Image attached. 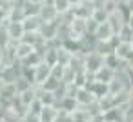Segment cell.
<instances>
[{
	"mask_svg": "<svg viewBox=\"0 0 133 122\" xmlns=\"http://www.w3.org/2000/svg\"><path fill=\"white\" fill-rule=\"evenodd\" d=\"M104 66V57L100 53H97L95 49L84 53V71L88 73H95Z\"/></svg>",
	"mask_w": 133,
	"mask_h": 122,
	"instance_id": "6da1fadb",
	"label": "cell"
},
{
	"mask_svg": "<svg viewBox=\"0 0 133 122\" xmlns=\"http://www.w3.org/2000/svg\"><path fill=\"white\" fill-rule=\"evenodd\" d=\"M69 31H71V38H75V40L84 38L86 37V18L75 17L69 22Z\"/></svg>",
	"mask_w": 133,
	"mask_h": 122,
	"instance_id": "7a4b0ae2",
	"label": "cell"
},
{
	"mask_svg": "<svg viewBox=\"0 0 133 122\" xmlns=\"http://www.w3.org/2000/svg\"><path fill=\"white\" fill-rule=\"evenodd\" d=\"M49 75H51V66H48V64L42 60L40 64H37V66L33 67V84H35V86H40Z\"/></svg>",
	"mask_w": 133,
	"mask_h": 122,
	"instance_id": "3957f363",
	"label": "cell"
},
{
	"mask_svg": "<svg viewBox=\"0 0 133 122\" xmlns=\"http://www.w3.org/2000/svg\"><path fill=\"white\" fill-rule=\"evenodd\" d=\"M113 53H115L120 60H131V58H133V46H131V42L117 40Z\"/></svg>",
	"mask_w": 133,
	"mask_h": 122,
	"instance_id": "277c9868",
	"label": "cell"
},
{
	"mask_svg": "<svg viewBox=\"0 0 133 122\" xmlns=\"http://www.w3.org/2000/svg\"><path fill=\"white\" fill-rule=\"evenodd\" d=\"M6 26H8V33H9L11 42H18L24 37V33H26L24 26H22V20H8Z\"/></svg>",
	"mask_w": 133,
	"mask_h": 122,
	"instance_id": "5b68a950",
	"label": "cell"
},
{
	"mask_svg": "<svg viewBox=\"0 0 133 122\" xmlns=\"http://www.w3.org/2000/svg\"><path fill=\"white\" fill-rule=\"evenodd\" d=\"M117 33H115V29L111 28V24L106 20V22H100L98 26H97V31H95V40H111L113 37H115Z\"/></svg>",
	"mask_w": 133,
	"mask_h": 122,
	"instance_id": "8992f818",
	"label": "cell"
},
{
	"mask_svg": "<svg viewBox=\"0 0 133 122\" xmlns=\"http://www.w3.org/2000/svg\"><path fill=\"white\" fill-rule=\"evenodd\" d=\"M38 17H40L42 22H57L58 13H57V9L53 8V4H46V2H42V4H40Z\"/></svg>",
	"mask_w": 133,
	"mask_h": 122,
	"instance_id": "52a82bcc",
	"label": "cell"
},
{
	"mask_svg": "<svg viewBox=\"0 0 133 122\" xmlns=\"http://www.w3.org/2000/svg\"><path fill=\"white\" fill-rule=\"evenodd\" d=\"M35 51V46H31V44H28V42H24V40H18L17 44H15V58L20 62V60H24L28 55H31Z\"/></svg>",
	"mask_w": 133,
	"mask_h": 122,
	"instance_id": "ba28073f",
	"label": "cell"
},
{
	"mask_svg": "<svg viewBox=\"0 0 133 122\" xmlns=\"http://www.w3.org/2000/svg\"><path fill=\"white\" fill-rule=\"evenodd\" d=\"M75 98H77L78 106H84V107L97 100V98H95V95H93L89 89H86V87H78V89H77V93H75Z\"/></svg>",
	"mask_w": 133,
	"mask_h": 122,
	"instance_id": "9c48e42d",
	"label": "cell"
},
{
	"mask_svg": "<svg viewBox=\"0 0 133 122\" xmlns=\"http://www.w3.org/2000/svg\"><path fill=\"white\" fill-rule=\"evenodd\" d=\"M58 117V107L53 104V106H44L42 111L38 113V118L40 122H55Z\"/></svg>",
	"mask_w": 133,
	"mask_h": 122,
	"instance_id": "30bf717a",
	"label": "cell"
},
{
	"mask_svg": "<svg viewBox=\"0 0 133 122\" xmlns=\"http://www.w3.org/2000/svg\"><path fill=\"white\" fill-rule=\"evenodd\" d=\"M57 107H58L60 111H64V113H71V111H75V109L78 107V102H77L75 97H62V98L57 102Z\"/></svg>",
	"mask_w": 133,
	"mask_h": 122,
	"instance_id": "8fae6325",
	"label": "cell"
},
{
	"mask_svg": "<svg viewBox=\"0 0 133 122\" xmlns=\"http://www.w3.org/2000/svg\"><path fill=\"white\" fill-rule=\"evenodd\" d=\"M22 26H24V31H38L42 26V20L38 15H29L22 18Z\"/></svg>",
	"mask_w": 133,
	"mask_h": 122,
	"instance_id": "7c38bea8",
	"label": "cell"
},
{
	"mask_svg": "<svg viewBox=\"0 0 133 122\" xmlns=\"http://www.w3.org/2000/svg\"><path fill=\"white\" fill-rule=\"evenodd\" d=\"M37 98V95H35V86H31V87H28V89H24V91H20V93H17V100L28 109V106L33 102Z\"/></svg>",
	"mask_w": 133,
	"mask_h": 122,
	"instance_id": "4fadbf2b",
	"label": "cell"
},
{
	"mask_svg": "<svg viewBox=\"0 0 133 122\" xmlns=\"http://www.w3.org/2000/svg\"><path fill=\"white\" fill-rule=\"evenodd\" d=\"M71 57H73V51H69V49L64 48L62 44L57 48V64H60V66H69Z\"/></svg>",
	"mask_w": 133,
	"mask_h": 122,
	"instance_id": "5bb4252c",
	"label": "cell"
},
{
	"mask_svg": "<svg viewBox=\"0 0 133 122\" xmlns=\"http://www.w3.org/2000/svg\"><path fill=\"white\" fill-rule=\"evenodd\" d=\"M113 77H115V71H113V69H109L108 66H102L98 71H95V73H93V78H95L97 82H104V84H108Z\"/></svg>",
	"mask_w": 133,
	"mask_h": 122,
	"instance_id": "9a60e30c",
	"label": "cell"
},
{
	"mask_svg": "<svg viewBox=\"0 0 133 122\" xmlns=\"http://www.w3.org/2000/svg\"><path fill=\"white\" fill-rule=\"evenodd\" d=\"M91 93L95 95L97 100H100V98H104V97L109 95V87H108V84H104V82H97V80H95V84H93V87H91Z\"/></svg>",
	"mask_w": 133,
	"mask_h": 122,
	"instance_id": "2e32d148",
	"label": "cell"
},
{
	"mask_svg": "<svg viewBox=\"0 0 133 122\" xmlns=\"http://www.w3.org/2000/svg\"><path fill=\"white\" fill-rule=\"evenodd\" d=\"M108 17H109V13H108L102 6H95L93 11H91V18H93L95 22H98V24H100V22H106Z\"/></svg>",
	"mask_w": 133,
	"mask_h": 122,
	"instance_id": "e0dca14e",
	"label": "cell"
},
{
	"mask_svg": "<svg viewBox=\"0 0 133 122\" xmlns=\"http://www.w3.org/2000/svg\"><path fill=\"white\" fill-rule=\"evenodd\" d=\"M60 86H62V82H60L58 78L51 77V75H49V77H48L42 84H40V87H42V89H46V91H57Z\"/></svg>",
	"mask_w": 133,
	"mask_h": 122,
	"instance_id": "ac0fdd59",
	"label": "cell"
},
{
	"mask_svg": "<svg viewBox=\"0 0 133 122\" xmlns=\"http://www.w3.org/2000/svg\"><path fill=\"white\" fill-rule=\"evenodd\" d=\"M117 38H118V40H124V42H131V38H133V29H131L128 24H124V26L117 31Z\"/></svg>",
	"mask_w": 133,
	"mask_h": 122,
	"instance_id": "d6986e66",
	"label": "cell"
},
{
	"mask_svg": "<svg viewBox=\"0 0 133 122\" xmlns=\"http://www.w3.org/2000/svg\"><path fill=\"white\" fill-rule=\"evenodd\" d=\"M6 22H8V20H6ZM6 22H4V24H0V49L6 48V46L11 42L9 33H8V26H6Z\"/></svg>",
	"mask_w": 133,
	"mask_h": 122,
	"instance_id": "ffe728a7",
	"label": "cell"
},
{
	"mask_svg": "<svg viewBox=\"0 0 133 122\" xmlns=\"http://www.w3.org/2000/svg\"><path fill=\"white\" fill-rule=\"evenodd\" d=\"M53 8L57 9V13L60 15V13H64V11H68V9H71V4H69V0H53Z\"/></svg>",
	"mask_w": 133,
	"mask_h": 122,
	"instance_id": "44dd1931",
	"label": "cell"
},
{
	"mask_svg": "<svg viewBox=\"0 0 133 122\" xmlns=\"http://www.w3.org/2000/svg\"><path fill=\"white\" fill-rule=\"evenodd\" d=\"M42 107H44V104H42L38 98H35V100L28 106V109H26V111H29V113H33V115H38V113L42 111Z\"/></svg>",
	"mask_w": 133,
	"mask_h": 122,
	"instance_id": "7402d4cb",
	"label": "cell"
},
{
	"mask_svg": "<svg viewBox=\"0 0 133 122\" xmlns=\"http://www.w3.org/2000/svg\"><path fill=\"white\" fill-rule=\"evenodd\" d=\"M97 26H98V22H95L91 17L89 18H86V35H95V31H97Z\"/></svg>",
	"mask_w": 133,
	"mask_h": 122,
	"instance_id": "603a6c76",
	"label": "cell"
},
{
	"mask_svg": "<svg viewBox=\"0 0 133 122\" xmlns=\"http://www.w3.org/2000/svg\"><path fill=\"white\" fill-rule=\"evenodd\" d=\"M126 24H128V26L133 29V13H129V15H128V18H126Z\"/></svg>",
	"mask_w": 133,
	"mask_h": 122,
	"instance_id": "cb8c5ba5",
	"label": "cell"
},
{
	"mask_svg": "<svg viewBox=\"0 0 133 122\" xmlns=\"http://www.w3.org/2000/svg\"><path fill=\"white\" fill-rule=\"evenodd\" d=\"M89 122H102V117H91Z\"/></svg>",
	"mask_w": 133,
	"mask_h": 122,
	"instance_id": "d4e9b609",
	"label": "cell"
},
{
	"mask_svg": "<svg viewBox=\"0 0 133 122\" xmlns=\"http://www.w3.org/2000/svg\"><path fill=\"white\" fill-rule=\"evenodd\" d=\"M80 2H82V0H69L71 6H77V4H80Z\"/></svg>",
	"mask_w": 133,
	"mask_h": 122,
	"instance_id": "484cf974",
	"label": "cell"
},
{
	"mask_svg": "<svg viewBox=\"0 0 133 122\" xmlns=\"http://www.w3.org/2000/svg\"><path fill=\"white\" fill-rule=\"evenodd\" d=\"M131 46H133V38H131Z\"/></svg>",
	"mask_w": 133,
	"mask_h": 122,
	"instance_id": "4316f807",
	"label": "cell"
},
{
	"mask_svg": "<svg viewBox=\"0 0 133 122\" xmlns=\"http://www.w3.org/2000/svg\"><path fill=\"white\" fill-rule=\"evenodd\" d=\"M102 122H104V120H102Z\"/></svg>",
	"mask_w": 133,
	"mask_h": 122,
	"instance_id": "83f0119b",
	"label": "cell"
}]
</instances>
